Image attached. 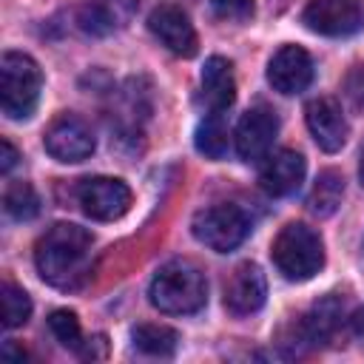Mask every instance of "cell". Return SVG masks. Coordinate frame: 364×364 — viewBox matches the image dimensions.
I'll use <instances>...</instances> for the list:
<instances>
[{
  "mask_svg": "<svg viewBox=\"0 0 364 364\" xmlns=\"http://www.w3.org/2000/svg\"><path fill=\"white\" fill-rule=\"evenodd\" d=\"M228 117L225 111H208L205 119L196 125V151L208 159H222L228 154Z\"/></svg>",
  "mask_w": 364,
  "mask_h": 364,
  "instance_id": "obj_17",
  "label": "cell"
},
{
  "mask_svg": "<svg viewBox=\"0 0 364 364\" xmlns=\"http://www.w3.org/2000/svg\"><path fill=\"white\" fill-rule=\"evenodd\" d=\"M80 28L91 34H105L114 28V17L102 3H88L80 9Z\"/></svg>",
  "mask_w": 364,
  "mask_h": 364,
  "instance_id": "obj_23",
  "label": "cell"
},
{
  "mask_svg": "<svg viewBox=\"0 0 364 364\" xmlns=\"http://www.w3.org/2000/svg\"><path fill=\"white\" fill-rule=\"evenodd\" d=\"M91 245L94 236L85 228L71 222L51 225L34 247L37 273L60 290H77L91 273Z\"/></svg>",
  "mask_w": 364,
  "mask_h": 364,
  "instance_id": "obj_1",
  "label": "cell"
},
{
  "mask_svg": "<svg viewBox=\"0 0 364 364\" xmlns=\"http://www.w3.org/2000/svg\"><path fill=\"white\" fill-rule=\"evenodd\" d=\"M48 330L54 333V338H57L63 347H71V350H80V347H82L80 318H77L71 310H54V313L48 316Z\"/></svg>",
  "mask_w": 364,
  "mask_h": 364,
  "instance_id": "obj_22",
  "label": "cell"
},
{
  "mask_svg": "<svg viewBox=\"0 0 364 364\" xmlns=\"http://www.w3.org/2000/svg\"><path fill=\"white\" fill-rule=\"evenodd\" d=\"M14 162H17V151H14V145L9 139H3L0 142V171L9 173L14 168Z\"/></svg>",
  "mask_w": 364,
  "mask_h": 364,
  "instance_id": "obj_26",
  "label": "cell"
},
{
  "mask_svg": "<svg viewBox=\"0 0 364 364\" xmlns=\"http://www.w3.org/2000/svg\"><path fill=\"white\" fill-rule=\"evenodd\" d=\"M341 318H344V299L330 293L324 299H318L299 321V338L310 347L316 344H324L336 336V330L341 327Z\"/></svg>",
  "mask_w": 364,
  "mask_h": 364,
  "instance_id": "obj_15",
  "label": "cell"
},
{
  "mask_svg": "<svg viewBox=\"0 0 364 364\" xmlns=\"http://www.w3.org/2000/svg\"><path fill=\"white\" fill-rule=\"evenodd\" d=\"M304 156L293 148H282L276 154L267 156V162L259 171V185L264 193L270 196H290L293 191H299L301 179H304Z\"/></svg>",
  "mask_w": 364,
  "mask_h": 364,
  "instance_id": "obj_14",
  "label": "cell"
},
{
  "mask_svg": "<svg viewBox=\"0 0 364 364\" xmlns=\"http://www.w3.org/2000/svg\"><path fill=\"white\" fill-rule=\"evenodd\" d=\"M301 20L316 34L350 37L364 26V6L358 0H310Z\"/></svg>",
  "mask_w": 364,
  "mask_h": 364,
  "instance_id": "obj_7",
  "label": "cell"
},
{
  "mask_svg": "<svg viewBox=\"0 0 364 364\" xmlns=\"http://www.w3.org/2000/svg\"><path fill=\"white\" fill-rule=\"evenodd\" d=\"M46 151L57 162H82L94 154V131L77 114H60L46 131Z\"/></svg>",
  "mask_w": 364,
  "mask_h": 364,
  "instance_id": "obj_8",
  "label": "cell"
},
{
  "mask_svg": "<svg viewBox=\"0 0 364 364\" xmlns=\"http://www.w3.org/2000/svg\"><path fill=\"white\" fill-rule=\"evenodd\" d=\"M270 253H273V264L279 267V273H284V279L290 282H307L324 264L321 236L301 222L284 225L279 236L273 239Z\"/></svg>",
  "mask_w": 364,
  "mask_h": 364,
  "instance_id": "obj_4",
  "label": "cell"
},
{
  "mask_svg": "<svg viewBox=\"0 0 364 364\" xmlns=\"http://www.w3.org/2000/svg\"><path fill=\"white\" fill-rule=\"evenodd\" d=\"M131 338H134V347H136L139 353H145V355H159V358L173 355L176 341H179L176 330H171V327H165V324H139V327H134Z\"/></svg>",
  "mask_w": 364,
  "mask_h": 364,
  "instance_id": "obj_19",
  "label": "cell"
},
{
  "mask_svg": "<svg viewBox=\"0 0 364 364\" xmlns=\"http://www.w3.org/2000/svg\"><path fill=\"white\" fill-rule=\"evenodd\" d=\"M264 296H267V282H264V273L259 264H239L228 284H225V307L233 313V316H250L256 313L262 304H264Z\"/></svg>",
  "mask_w": 364,
  "mask_h": 364,
  "instance_id": "obj_13",
  "label": "cell"
},
{
  "mask_svg": "<svg viewBox=\"0 0 364 364\" xmlns=\"http://www.w3.org/2000/svg\"><path fill=\"white\" fill-rule=\"evenodd\" d=\"M279 134V117L264 108L256 105L250 111H245V117L236 125V151L245 162H259L267 159V151L273 148V139Z\"/></svg>",
  "mask_w": 364,
  "mask_h": 364,
  "instance_id": "obj_9",
  "label": "cell"
},
{
  "mask_svg": "<svg viewBox=\"0 0 364 364\" xmlns=\"http://www.w3.org/2000/svg\"><path fill=\"white\" fill-rule=\"evenodd\" d=\"M151 304L171 316L196 313L208 301V282L202 270L188 259H173L156 270L151 279Z\"/></svg>",
  "mask_w": 364,
  "mask_h": 364,
  "instance_id": "obj_2",
  "label": "cell"
},
{
  "mask_svg": "<svg viewBox=\"0 0 364 364\" xmlns=\"http://www.w3.org/2000/svg\"><path fill=\"white\" fill-rule=\"evenodd\" d=\"M43 88L40 65L23 51H6L0 60V108L9 119H28Z\"/></svg>",
  "mask_w": 364,
  "mask_h": 364,
  "instance_id": "obj_3",
  "label": "cell"
},
{
  "mask_svg": "<svg viewBox=\"0 0 364 364\" xmlns=\"http://www.w3.org/2000/svg\"><path fill=\"white\" fill-rule=\"evenodd\" d=\"M341 199H344V179H341V173L324 171V173H318L316 185H313V191L307 196V208L316 216H330V213H336Z\"/></svg>",
  "mask_w": 364,
  "mask_h": 364,
  "instance_id": "obj_18",
  "label": "cell"
},
{
  "mask_svg": "<svg viewBox=\"0 0 364 364\" xmlns=\"http://www.w3.org/2000/svg\"><path fill=\"white\" fill-rule=\"evenodd\" d=\"M313 80V60L301 46H282L270 65H267V82L279 94H299Z\"/></svg>",
  "mask_w": 364,
  "mask_h": 364,
  "instance_id": "obj_12",
  "label": "cell"
},
{
  "mask_svg": "<svg viewBox=\"0 0 364 364\" xmlns=\"http://www.w3.org/2000/svg\"><path fill=\"white\" fill-rule=\"evenodd\" d=\"M0 310H3V327L14 330V327L28 321L31 299H28V293L23 287H17L11 282H3V287H0Z\"/></svg>",
  "mask_w": 364,
  "mask_h": 364,
  "instance_id": "obj_21",
  "label": "cell"
},
{
  "mask_svg": "<svg viewBox=\"0 0 364 364\" xmlns=\"http://www.w3.org/2000/svg\"><path fill=\"white\" fill-rule=\"evenodd\" d=\"M210 9L219 20H228V23H247L256 11L253 0H210Z\"/></svg>",
  "mask_w": 364,
  "mask_h": 364,
  "instance_id": "obj_24",
  "label": "cell"
},
{
  "mask_svg": "<svg viewBox=\"0 0 364 364\" xmlns=\"http://www.w3.org/2000/svg\"><path fill=\"white\" fill-rule=\"evenodd\" d=\"M350 327H353V333H355V336L364 341V304H361V307H358V310L350 316Z\"/></svg>",
  "mask_w": 364,
  "mask_h": 364,
  "instance_id": "obj_27",
  "label": "cell"
},
{
  "mask_svg": "<svg viewBox=\"0 0 364 364\" xmlns=\"http://www.w3.org/2000/svg\"><path fill=\"white\" fill-rule=\"evenodd\" d=\"M3 208L11 219L17 222H26V219H34L40 213V196L34 193V188L28 182H11L3 193Z\"/></svg>",
  "mask_w": 364,
  "mask_h": 364,
  "instance_id": "obj_20",
  "label": "cell"
},
{
  "mask_svg": "<svg viewBox=\"0 0 364 364\" xmlns=\"http://www.w3.org/2000/svg\"><path fill=\"white\" fill-rule=\"evenodd\" d=\"M304 119H307V128L316 139V145L327 154H336L344 148L347 142V119L341 114V105L333 100V97H316L307 102L304 108Z\"/></svg>",
  "mask_w": 364,
  "mask_h": 364,
  "instance_id": "obj_11",
  "label": "cell"
},
{
  "mask_svg": "<svg viewBox=\"0 0 364 364\" xmlns=\"http://www.w3.org/2000/svg\"><path fill=\"white\" fill-rule=\"evenodd\" d=\"M148 28L151 34L168 48L173 51L176 57H193L196 48H199V40H196V31H193V23L188 20V14L179 9V6H156L148 17Z\"/></svg>",
  "mask_w": 364,
  "mask_h": 364,
  "instance_id": "obj_10",
  "label": "cell"
},
{
  "mask_svg": "<svg viewBox=\"0 0 364 364\" xmlns=\"http://www.w3.org/2000/svg\"><path fill=\"white\" fill-rule=\"evenodd\" d=\"M191 228L202 245H208L216 253H228L245 242L250 222H247L245 210L236 205H210L193 216Z\"/></svg>",
  "mask_w": 364,
  "mask_h": 364,
  "instance_id": "obj_5",
  "label": "cell"
},
{
  "mask_svg": "<svg viewBox=\"0 0 364 364\" xmlns=\"http://www.w3.org/2000/svg\"><path fill=\"white\" fill-rule=\"evenodd\" d=\"M202 100L208 111H228L236 100L233 68L225 57H208L202 68Z\"/></svg>",
  "mask_w": 364,
  "mask_h": 364,
  "instance_id": "obj_16",
  "label": "cell"
},
{
  "mask_svg": "<svg viewBox=\"0 0 364 364\" xmlns=\"http://www.w3.org/2000/svg\"><path fill=\"white\" fill-rule=\"evenodd\" d=\"M358 179H361V185H364V148H361V162H358Z\"/></svg>",
  "mask_w": 364,
  "mask_h": 364,
  "instance_id": "obj_28",
  "label": "cell"
},
{
  "mask_svg": "<svg viewBox=\"0 0 364 364\" xmlns=\"http://www.w3.org/2000/svg\"><path fill=\"white\" fill-rule=\"evenodd\" d=\"M74 196H77V205L82 208V213L97 222H114V219L125 216L131 208V199H134L131 188L114 176L80 179L74 188Z\"/></svg>",
  "mask_w": 364,
  "mask_h": 364,
  "instance_id": "obj_6",
  "label": "cell"
},
{
  "mask_svg": "<svg viewBox=\"0 0 364 364\" xmlns=\"http://www.w3.org/2000/svg\"><path fill=\"white\" fill-rule=\"evenodd\" d=\"M344 91H347V97H350L355 105L364 108V65L350 68V74H347V80H344Z\"/></svg>",
  "mask_w": 364,
  "mask_h": 364,
  "instance_id": "obj_25",
  "label": "cell"
}]
</instances>
